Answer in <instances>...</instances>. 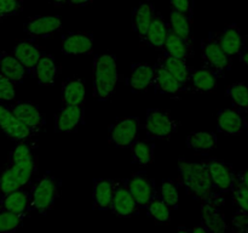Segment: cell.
<instances>
[{
	"instance_id": "obj_8",
	"label": "cell",
	"mask_w": 248,
	"mask_h": 233,
	"mask_svg": "<svg viewBox=\"0 0 248 233\" xmlns=\"http://www.w3.org/2000/svg\"><path fill=\"white\" fill-rule=\"evenodd\" d=\"M224 204V196L201 203V225L210 233L227 232L228 223L223 210Z\"/></svg>"
},
{
	"instance_id": "obj_42",
	"label": "cell",
	"mask_w": 248,
	"mask_h": 233,
	"mask_svg": "<svg viewBox=\"0 0 248 233\" xmlns=\"http://www.w3.org/2000/svg\"><path fill=\"white\" fill-rule=\"evenodd\" d=\"M232 230L236 233H248V213L237 210L232 218Z\"/></svg>"
},
{
	"instance_id": "obj_25",
	"label": "cell",
	"mask_w": 248,
	"mask_h": 233,
	"mask_svg": "<svg viewBox=\"0 0 248 233\" xmlns=\"http://www.w3.org/2000/svg\"><path fill=\"white\" fill-rule=\"evenodd\" d=\"M170 55L174 56V57L183 58V60H188V58L194 56V46L193 44L189 43L184 38L176 33L172 29L171 24L169 23V32H167V38L165 41L164 50Z\"/></svg>"
},
{
	"instance_id": "obj_33",
	"label": "cell",
	"mask_w": 248,
	"mask_h": 233,
	"mask_svg": "<svg viewBox=\"0 0 248 233\" xmlns=\"http://www.w3.org/2000/svg\"><path fill=\"white\" fill-rule=\"evenodd\" d=\"M170 24L172 29L176 32L178 35L188 40L189 43L193 44L194 33H193V19L189 18L186 15L171 10L170 12Z\"/></svg>"
},
{
	"instance_id": "obj_28",
	"label": "cell",
	"mask_w": 248,
	"mask_h": 233,
	"mask_svg": "<svg viewBox=\"0 0 248 233\" xmlns=\"http://www.w3.org/2000/svg\"><path fill=\"white\" fill-rule=\"evenodd\" d=\"M167 32H169V23L165 21L162 15L156 11V15L150 24L149 31H148L143 43L150 48L156 49V50H164Z\"/></svg>"
},
{
	"instance_id": "obj_35",
	"label": "cell",
	"mask_w": 248,
	"mask_h": 233,
	"mask_svg": "<svg viewBox=\"0 0 248 233\" xmlns=\"http://www.w3.org/2000/svg\"><path fill=\"white\" fill-rule=\"evenodd\" d=\"M228 97H230L232 104L237 111H248V84L237 82L230 85L227 89Z\"/></svg>"
},
{
	"instance_id": "obj_47",
	"label": "cell",
	"mask_w": 248,
	"mask_h": 233,
	"mask_svg": "<svg viewBox=\"0 0 248 233\" xmlns=\"http://www.w3.org/2000/svg\"><path fill=\"white\" fill-rule=\"evenodd\" d=\"M55 6H64V5H70L72 0H48Z\"/></svg>"
},
{
	"instance_id": "obj_9",
	"label": "cell",
	"mask_w": 248,
	"mask_h": 233,
	"mask_svg": "<svg viewBox=\"0 0 248 233\" xmlns=\"http://www.w3.org/2000/svg\"><path fill=\"white\" fill-rule=\"evenodd\" d=\"M110 210L123 218L133 217L140 213V206L128 188L127 179L114 180V194Z\"/></svg>"
},
{
	"instance_id": "obj_20",
	"label": "cell",
	"mask_w": 248,
	"mask_h": 233,
	"mask_svg": "<svg viewBox=\"0 0 248 233\" xmlns=\"http://www.w3.org/2000/svg\"><path fill=\"white\" fill-rule=\"evenodd\" d=\"M157 61L161 62L181 84H183L184 86L190 90L191 77H193V73L195 69L188 65V60L174 57V56L167 53L166 51H162V55L160 56Z\"/></svg>"
},
{
	"instance_id": "obj_50",
	"label": "cell",
	"mask_w": 248,
	"mask_h": 233,
	"mask_svg": "<svg viewBox=\"0 0 248 233\" xmlns=\"http://www.w3.org/2000/svg\"><path fill=\"white\" fill-rule=\"evenodd\" d=\"M245 45L248 46V35H245Z\"/></svg>"
},
{
	"instance_id": "obj_23",
	"label": "cell",
	"mask_w": 248,
	"mask_h": 233,
	"mask_svg": "<svg viewBox=\"0 0 248 233\" xmlns=\"http://www.w3.org/2000/svg\"><path fill=\"white\" fill-rule=\"evenodd\" d=\"M219 44L229 56L239 55L245 46V35H242L239 24L232 23L225 26L220 32H217Z\"/></svg>"
},
{
	"instance_id": "obj_45",
	"label": "cell",
	"mask_w": 248,
	"mask_h": 233,
	"mask_svg": "<svg viewBox=\"0 0 248 233\" xmlns=\"http://www.w3.org/2000/svg\"><path fill=\"white\" fill-rule=\"evenodd\" d=\"M239 58L246 67H248V46L245 45L244 49L239 52Z\"/></svg>"
},
{
	"instance_id": "obj_3",
	"label": "cell",
	"mask_w": 248,
	"mask_h": 233,
	"mask_svg": "<svg viewBox=\"0 0 248 233\" xmlns=\"http://www.w3.org/2000/svg\"><path fill=\"white\" fill-rule=\"evenodd\" d=\"M119 80L116 57L104 53L94 60L93 97L98 101H108L113 96Z\"/></svg>"
},
{
	"instance_id": "obj_43",
	"label": "cell",
	"mask_w": 248,
	"mask_h": 233,
	"mask_svg": "<svg viewBox=\"0 0 248 233\" xmlns=\"http://www.w3.org/2000/svg\"><path fill=\"white\" fill-rule=\"evenodd\" d=\"M171 10L186 15L189 18H194V0H170Z\"/></svg>"
},
{
	"instance_id": "obj_46",
	"label": "cell",
	"mask_w": 248,
	"mask_h": 233,
	"mask_svg": "<svg viewBox=\"0 0 248 233\" xmlns=\"http://www.w3.org/2000/svg\"><path fill=\"white\" fill-rule=\"evenodd\" d=\"M93 0H72L70 1V6L74 7H81V6H86V5L91 4Z\"/></svg>"
},
{
	"instance_id": "obj_10",
	"label": "cell",
	"mask_w": 248,
	"mask_h": 233,
	"mask_svg": "<svg viewBox=\"0 0 248 233\" xmlns=\"http://www.w3.org/2000/svg\"><path fill=\"white\" fill-rule=\"evenodd\" d=\"M127 184L140 210H147L149 203L156 196L154 179L148 176L147 172L138 171L128 177Z\"/></svg>"
},
{
	"instance_id": "obj_5",
	"label": "cell",
	"mask_w": 248,
	"mask_h": 233,
	"mask_svg": "<svg viewBox=\"0 0 248 233\" xmlns=\"http://www.w3.org/2000/svg\"><path fill=\"white\" fill-rule=\"evenodd\" d=\"M201 58L205 68L213 70L218 75L224 74L232 68V56L228 55L219 44L217 32H210L207 38L201 41Z\"/></svg>"
},
{
	"instance_id": "obj_12",
	"label": "cell",
	"mask_w": 248,
	"mask_h": 233,
	"mask_svg": "<svg viewBox=\"0 0 248 233\" xmlns=\"http://www.w3.org/2000/svg\"><path fill=\"white\" fill-rule=\"evenodd\" d=\"M0 129L12 141L23 142L31 140L34 135L31 129L27 128L21 120L17 119L9 106L0 103Z\"/></svg>"
},
{
	"instance_id": "obj_51",
	"label": "cell",
	"mask_w": 248,
	"mask_h": 233,
	"mask_svg": "<svg viewBox=\"0 0 248 233\" xmlns=\"http://www.w3.org/2000/svg\"><path fill=\"white\" fill-rule=\"evenodd\" d=\"M247 133H248V123H247Z\"/></svg>"
},
{
	"instance_id": "obj_19",
	"label": "cell",
	"mask_w": 248,
	"mask_h": 233,
	"mask_svg": "<svg viewBox=\"0 0 248 233\" xmlns=\"http://www.w3.org/2000/svg\"><path fill=\"white\" fill-rule=\"evenodd\" d=\"M34 186V184H33ZM33 186H26L10 193L4 194L0 198V209L16 214H29V203Z\"/></svg>"
},
{
	"instance_id": "obj_26",
	"label": "cell",
	"mask_w": 248,
	"mask_h": 233,
	"mask_svg": "<svg viewBox=\"0 0 248 233\" xmlns=\"http://www.w3.org/2000/svg\"><path fill=\"white\" fill-rule=\"evenodd\" d=\"M62 101L64 106H84L85 83L78 77H70L62 83Z\"/></svg>"
},
{
	"instance_id": "obj_39",
	"label": "cell",
	"mask_w": 248,
	"mask_h": 233,
	"mask_svg": "<svg viewBox=\"0 0 248 233\" xmlns=\"http://www.w3.org/2000/svg\"><path fill=\"white\" fill-rule=\"evenodd\" d=\"M230 192H232V201H234L235 206H237L239 210L246 211V213H248V188L247 187L245 186V184H242L240 181H237L236 177H235Z\"/></svg>"
},
{
	"instance_id": "obj_2",
	"label": "cell",
	"mask_w": 248,
	"mask_h": 233,
	"mask_svg": "<svg viewBox=\"0 0 248 233\" xmlns=\"http://www.w3.org/2000/svg\"><path fill=\"white\" fill-rule=\"evenodd\" d=\"M178 171L179 183L184 186L186 193L201 203L224 196L216 192L208 167L203 160L193 163L181 158L178 160Z\"/></svg>"
},
{
	"instance_id": "obj_36",
	"label": "cell",
	"mask_w": 248,
	"mask_h": 233,
	"mask_svg": "<svg viewBox=\"0 0 248 233\" xmlns=\"http://www.w3.org/2000/svg\"><path fill=\"white\" fill-rule=\"evenodd\" d=\"M148 215L157 223H165L169 222L170 218H171V213L172 209L165 203L164 199L156 194V196L153 198V200L150 201L149 205L147 208Z\"/></svg>"
},
{
	"instance_id": "obj_18",
	"label": "cell",
	"mask_w": 248,
	"mask_h": 233,
	"mask_svg": "<svg viewBox=\"0 0 248 233\" xmlns=\"http://www.w3.org/2000/svg\"><path fill=\"white\" fill-rule=\"evenodd\" d=\"M93 35L86 32H69L62 38L64 55H87L92 52Z\"/></svg>"
},
{
	"instance_id": "obj_4",
	"label": "cell",
	"mask_w": 248,
	"mask_h": 233,
	"mask_svg": "<svg viewBox=\"0 0 248 233\" xmlns=\"http://www.w3.org/2000/svg\"><path fill=\"white\" fill-rule=\"evenodd\" d=\"M60 197V184L51 172H46L33 186L29 203V213L38 211L45 215L55 206Z\"/></svg>"
},
{
	"instance_id": "obj_48",
	"label": "cell",
	"mask_w": 248,
	"mask_h": 233,
	"mask_svg": "<svg viewBox=\"0 0 248 233\" xmlns=\"http://www.w3.org/2000/svg\"><path fill=\"white\" fill-rule=\"evenodd\" d=\"M193 233H210L202 225H198L193 228Z\"/></svg>"
},
{
	"instance_id": "obj_34",
	"label": "cell",
	"mask_w": 248,
	"mask_h": 233,
	"mask_svg": "<svg viewBox=\"0 0 248 233\" xmlns=\"http://www.w3.org/2000/svg\"><path fill=\"white\" fill-rule=\"evenodd\" d=\"M132 162L140 166H145L154 160V143L149 141L137 140L130 147Z\"/></svg>"
},
{
	"instance_id": "obj_30",
	"label": "cell",
	"mask_w": 248,
	"mask_h": 233,
	"mask_svg": "<svg viewBox=\"0 0 248 233\" xmlns=\"http://www.w3.org/2000/svg\"><path fill=\"white\" fill-rule=\"evenodd\" d=\"M58 65L52 55L44 53L41 60L39 61L38 66L35 68V78L38 83L43 86H51L55 84V80L58 75Z\"/></svg>"
},
{
	"instance_id": "obj_21",
	"label": "cell",
	"mask_w": 248,
	"mask_h": 233,
	"mask_svg": "<svg viewBox=\"0 0 248 233\" xmlns=\"http://www.w3.org/2000/svg\"><path fill=\"white\" fill-rule=\"evenodd\" d=\"M155 15H156V10L150 1L140 2L137 7L133 9L132 17H131L132 29L137 33L138 38L142 43L144 41V38L149 31V27L154 19Z\"/></svg>"
},
{
	"instance_id": "obj_24",
	"label": "cell",
	"mask_w": 248,
	"mask_h": 233,
	"mask_svg": "<svg viewBox=\"0 0 248 233\" xmlns=\"http://www.w3.org/2000/svg\"><path fill=\"white\" fill-rule=\"evenodd\" d=\"M245 119L236 108H224L217 113V129L219 133L227 135H239L242 133Z\"/></svg>"
},
{
	"instance_id": "obj_40",
	"label": "cell",
	"mask_w": 248,
	"mask_h": 233,
	"mask_svg": "<svg viewBox=\"0 0 248 233\" xmlns=\"http://www.w3.org/2000/svg\"><path fill=\"white\" fill-rule=\"evenodd\" d=\"M23 10V0H0V19L19 15Z\"/></svg>"
},
{
	"instance_id": "obj_32",
	"label": "cell",
	"mask_w": 248,
	"mask_h": 233,
	"mask_svg": "<svg viewBox=\"0 0 248 233\" xmlns=\"http://www.w3.org/2000/svg\"><path fill=\"white\" fill-rule=\"evenodd\" d=\"M217 141V136L213 133L196 131V133H191L186 137V146L196 152H210L216 148Z\"/></svg>"
},
{
	"instance_id": "obj_29",
	"label": "cell",
	"mask_w": 248,
	"mask_h": 233,
	"mask_svg": "<svg viewBox=\"0 0 248 233\" xmlns=\"http://www.w3.org/2000/svg\"><path fill=\"white\" fill-rule=\"evenodd\" d=\"M0 72L9 78L15 85L23 82L26 78L27 69L24 66L17 60L14 53H10L7 51H1L0 52Z\"/></svg>"
},
{
	"instance_id": "obj_14",
	"label": "cell",
	"mask_w": 248,
	"mask_h": 233,
	"mask_svg": "<svg viewBox=\"0 0 248 233\" xmlns=\"http://www.w3.org/2000/svg\"><path fill=\"white\" fill-rule=\"evenodd\" d=\"M62 28L58 16H34L24 24V32L31 39L48 38Z\"/></svg>"
},
{
	"instance_id": "obj_38",
	"label": "cell",
	"mask_w": 248,
	"mask_h": 233,
	"mask_svg": "<svg viewBox=\"0 0 248 233\" xmlns=\"http://www.w3.org/2000/svg\"><path fill=\"white\" fill-rule=\"evenodd\" d=\"M159 196L165 200V203L172 209L176 210L178 209L179 204V194H178V186L176 182L171 179H165L162 181L161 187H160Z\"/></svg>"
},
{
	"instance_id": "obj_22",
	"label": "cell",
	"mask_w": 248,
	"mask_h": 233,
	"mask_svg": "<svg viewBox=\"0 0 248 233\" xmlns=\"http://www.w3.org/2000/svg\"><path fill=\"white\" fill-rule=\"evenodd\" d=\"M154 67L148 63H132L131 72L127 78V85L132 92L144 91L153 85Z\"/></svg>"
},
{
	"instance_id": "obj_27",
	"label": "cell",
	"mask_w": 248,
	"mask_h": 233,
	"mask_svg": "<svg viewBox=\"0 0 248 233\" xmlns=\"http://www.w3.org/2000/svg\"><path fill=\"white\" fill-rule=\"evenodd\" d=\"M113 194V179L93 180V209H97V210H109V209H111Z\"/></svg>"
},
{
	"instance_id": "obj_52",
	"label": "cell",
	"mask_w": 248,
	"mask_h": 233,
	"mask_svg": "<svg viewBox=\"0 0 248 233\" xmlns=\"http://www.w3.org/2000/svg\"><path fill=\"white\" fill-rule=\"evenodd\" d=\"M247 114H248V111H247Z\"/></svg>"
},
{
	"instance_id": "obj_11",
	"label": "cell",
	"mask_w": 248,
	"mask_h": 233,
	"mask_svg": "<svg viewBox=\"0 0 248 233\" xmlns=\"http://www.w3.org/2000/svg\"><path fill=\"white\" fill-rule=\"evenodd\" d=\"M203 163L207 165L210 171L211 179H212L213 187L218 194H224L230 192L232 182L235 179V172L232 166L227 162L217 158H208L203 159Z\"/></svg>"
},
{
	"instance_id": "obj_6",
	"label": "cell",
	"mask_w": 248,
	"mask_h": 233,
	"mask_svg": "<svg viewBox=\"0 0 248 233\" xmlns=\"http://www.w3.org/2000/svg\"><path fill=\"white\" fill-rule=\"evenodd\" d=\"M140 120L138 116H123L109 125L108 141L116 148H130L137 141Z\"/></svg>"
},
{
	"instance_id": "obj_49",
	"label": "cell",
	"mask_w": 248,
	"mask_h": 233,
	"mask_svg": "<svg viewBox=\"0 0 248 233\" xmlns=\"http://www.w3.org/2000/svg\"><path fill=\"white\" fill-rule=\"evenodd\" d=\"M176 233H193V230H189L186 226H179V227L177 228Z\"/></svg>"
},
{
	"instance_id": "obj_37",
	"label": "cell",
	"mask_w": 248,
	"mask_h": 233,
	"mask_svg": "<svg viewBox=\"0 0 248 233\" xmlns=\"http://www.w3.org/2000/svg\"><path fill=\"white\" fill-rule=\"evenodd\" d=\"M27 214H16L0 209V233H12L23 225Z\"/></svg>"
},
{
	"instance_id": "obj_13",
	"label": "cell",
	"mask_w": 248,
	"mask_h": 233,
	"mask_svg": "<svg viewBox=\"0 0 248 233\" xmlns=\"http://www.w3.org/2000/svg\"><path fill=\"white\" fill-rule=\"evenodd\" d=\"M9 107L12 113L17 116V119L21 120L27 128L31 129L34 135L36 136L43 130L44 125H45V118H44V114L41 113L38 104L24 101L16 102Z\"/></svg>"
},
{
	"instance_id": "obj_44",
	"label": "cell",
	"mask_w": 248,
	"mask_h": 233,
	"mask_svg": "<svg viewBox=\"0 0 248 233\" xmlns=\"http://www.w3.org/2000/svg\"><path fill=\"white\" fill-rule=\"evenodd\" d=\"M235 177H236L237 181L241 182L242 184H245L248 188V166L245 170H242V171L235 174Z\"/></svg>"
},
{
	"instance_id": "obj_41",
	"label": "cell",
	"mask_w": 248,
	"mask_h": 233,
	"mask_svg": "<svg viewBox=\"0 0 248 233\" xmlns=\"http://www.w3.org/2000/svg\"><path fill=\"white\" fill-rule=\"evenodd\" d=\"M15 95V84L0 72V101H12Z\"/></svg>"
},
{
	"instance_id": "obj_16",
	"label": "cell",
	"mask_w": 248,
	"mask_h": 233,
	"mask_svg": "<svg viewBox=\"0 0 248 233\" xmlns=\"http://www.w3.org/2000/svg\"><path fill=\"white\" fill-rule=\"evenodd\" d=\"M152 86L159 94H181L189 91L188 87L181 84L159 61L154 66V79Z\"/></svg>"
},
{
	"instance_id": "obj_1",
	"label": "cell",
	"mask_w": 248,
	"mask_h": 233,
	"mask_svg": "<svg viewBox=\"0 0 248 233\" xmlns=\"http://www.w3.org/2000/svg\"><path fill=\"white\" fill-rule=\"evenodd\" d=\"M38 171V159L33 143L18 142L10 152L6 165L0 170V194L10 193L31 184V180Z\"/></svg>"
},
{
	"instance_id": "obj_17",
	"label": "cell",
	"mask_w": 248,
	"mask_h": 233,
	"mask_svg": "<svg viewBox=\"0 0 248 233\" xmlns=\"http://www.w3.org/2000/svg\"><path fill=\"white\" fill-rule=\"evenodd\" d=\"M12 53L24 66V68H26L29 74L35 73L36 66H38L39 61L41 60L44 55L38 44L35 43V39L18 41L14 46Z\"/></svg>"
},
{
	"instance_id": "obj_15",
	"label": "cell",
	"mask_w": 248,
	"mask_h": 233,
	"mask_svg": "<svg viewBox=\"0 0 248 233\" xmlns=\"http://www.w3.org/2000/svg\"><path fill=\"white\" fill-rule=\"evenodd\" d=\"M84 124V106H64L56 116L55 131H57V133H74Z\"/></svg>"
},
{
	"instance_id": "obj_7",
	"label": "cell",
	"mask_w": 248,
	"mask_h": 233,
	"mask_svg": "<svg viewBox=\"0 0 248 233\" xmlns=\"http://www.w3.org/2000/svg\"><path fill=\"white\" fill-rule=\"evenodd\" d=\"M178 128V121L174 120L169 111L149 108L145 118V131L150 140H169Z\"/></svg>"
},
{
	"instance_id": "obj_31",
	"label": "cell",
	"mask_w": 248,
	"mask_h": 233,
	"mask_svg": "<svg viewBox=\"0 0 248 233\" xmlns=\"http://www.w3.org/2000/svg\"><path fill=\"white\" fill-rule=\"evenodd\" d=\"M219 75L213 70L208 69V68H201V69H195L191 77V84L190 90L195 92H200V94H205V92H211L216 89L217 85V80Z\"/></svg>"
}]
</instances>
